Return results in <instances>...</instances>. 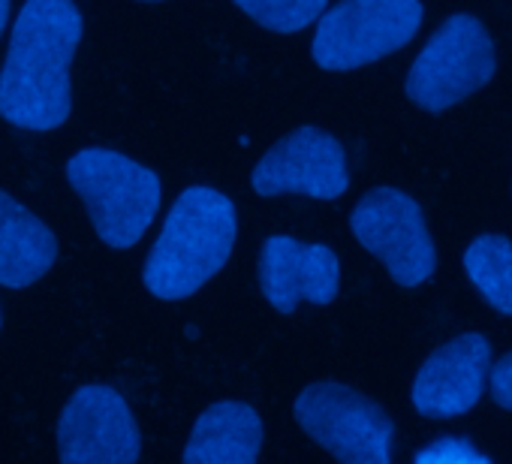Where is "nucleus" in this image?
Masks as SVG:
<instances>
[{
  "label": "nucleus",
  "mask_w": 512,
  "mask_h": 464,
  "mask_svg": "<svg viewBox=\"0 0 512 464\" xmlns=\"http://www.w3.org/2000/svg\"><path fill=\"white\" fill-rule=\"evenodd\" d=\"M82 43L73 0H28L0 67V115L22 130H55L70 118V61Z\"/></svg>",
  "instance_id": "obj_1"
},
{
  "label": "nucleus",
  "mask_w": 512,
  "mask_h": 464,
  "mask_svg": "<svg viewBox=\"0 0 512 464\" xmlns=\"http://www.w3.org/2000/svg\"><path fill=\"white\" fill-rule=\"evenodd\" d=\"M235 205L214 187H187L169 208L145 263V287L166 302L193 296L229 260Z\"/></svg>",
  "instance_id": "obj_2"
},
{
  "label": "nucleus",
  "mask_w": 512,
  "mask_h": 464,
  "mask_svg": "<svg viewBox=\"0 0 512 464\" xmlns=\"http://www.w3.org/2000/svg\"><path fill=\"white\" fill-rule=\"evenodd\" d=\"M67 181L85 199L97 236L118 251L145 236L160 208L157 172L109 148L76 151L67 160Z\"/></svg>",
  "instance_id": "obj_3"
},
{
  "label": "nucleus",
  "mask_w": 512,
  "mask_h": 464,
  "mask_svg": "<svg viewBox=\"0 0 512 464\" xmlns=\"http://www.w3.org/2000/svg\"><path fill=\"white\" fill-rule=\"evenodd\" d=\"M422 25L419 0H341L314 34L323 70H356L407 46Z\"/></svg>",
  "instance_id": "obj_4"
},
{
  "label": "nucleus",
  "mask_w": 512,
  "mask_h": 464,
  "mask_svg": "<svg viewBox=\"0 0 512 464\" xmlns=\"http://www.w3.org/2000/svg\"><path fill=\"white\" fill-rule=\"evenodd\" d=\"M494 70L497 55L485 28L470 16H452L419 52L407 94L419 109L440 112L488 85Z\"/></svg>",
  "instance_id": "obj_5"
},
{
  "label": "nucleus",
  "mask_w": 512,
  "mask_h": 464,
  "mask_svg": "<svg viewBox=\"0 0 512 464\" xmlns=\"http://www.w3.org/2000/svg\"><path fill=\"white\" fill-rule=\"evenodd\" d=\"M296 419L335 458L350 464H386L392 458V419L362 392L344 383H314L296 398Z\"/></svg>",
  "instance_id": "obj_6"
},
{
  "label": "nucleus",
  "mask_w": 512,
  "mask_h": 464,
  "mask_svg": "<svg viewBox=\"0 0 512 464\" xmlns=\"http://www.w3.org/2000/svg\"><path fill=\"white\" fill-rule=\"evenodd\" d=\"M353 236L386 263L401 287H419L434 275V245L419 202L395 187L368 193L350 214Z\"/></svg>",
  "instance_id": "obj_7"
},
{
  "label": "nucleus",
  "mask_w": 512,
  "mask_h": 464,
  "mask_svg": "<svg viewBox=\"0 0 512 464\" xmlns=\"http://www.w3.org/2000/svg\"><path fill=\"white\" fill-rule=\"evenodd\" d=\"M64 461L76 464H127L142 455L136 419L112 386H82L67 401L58 425Z\"/></svg>",
  "instance_id": "obj_8"
},
{
  "label": "nucleus",
  "mask_w": 512,
  "mask_h": 464,
  "mask_svg": "<svg viewBox=\"0 0 512 464\" xmlns=\"http://www.w3.org/2000/svg\"><path fill=\"white\" fill-rule=\"evenodd\" d=\"M250 181L260 196L302 193L311 199H338L347 190L350 175L344 148L329 133L302 127L256 163Z\"/></svg>",
  "instance_id": "obj_9"
},
{
  "label": "nucleus",
  "mask_w": 512,
  "mask_h": 464,
  "mask_svg": "<svg viewBox=\"0 0 512 464\" xmlns=\"http://www.w3.org/2000/svg\"><path fill=\"white\" fill-rule=\"evenodd\" d=\"M263 296L284 314L302 302L329 305L338 296L341 263L326 245H305L290 236H272L260 257Z\"/></svg>",
  "instance_id": "obj_10"
},
{
  "label": "nucleus",
  "mask_w": 512,
  "mask_h": 464,
  "mask_svg": "<svg viewBox=\"0 0 512 464\" xmlns=\"http://www.w3.org/2000/svg\"><path fill=\"white\" fill-rule=\"evenodd\" d=\"M491 344L479 332L458 335L434 350L413 380V404L419 413L449 419L467 413L485 386Z\"/></svg>",
  "instance_id": "obj_11"
},
{
  "label": "nucleus",
  "mask_w": 512,
  "mask_h": 464,
  "mask_svg": "<svg viewBox=\"0 0 512 464\" xmlns=\"http://www.w3.org/2000/svg\"><path fill=\"white\" fill-rule=\"evenodd\" d=\"M263 449V419L250 404L220 401L208 407L184 446V461L199 464H250Z\"/></svg>",
  "instance_id": "obj_12"
},
{
  "label": "nucleus",
  "mask_w": 512,
  "mask_h": 464,
  "mask_svg": "<svg viewBox=\"0 0 512 464\" xmlns=\"http://www.w3.org/2000/svg\"><path fill=\"white\" fill-rule=\"evenodd\" d=\"M58 257L52 229L0 190V287L22 290L43 278Z\"/></svg>",
  "instance_id": "obj_13"
},
{
  "label": "nucleus",
  "mask_w": 512,
  "mask_h": 464,
  "mask_svg": "<svg viewBox=\"0 0 512 464\" xmlns=\"http://www.w3.org/2000/svg\"><path fill=\"white\" fill-rule=\"evenodd\" d=\"M470 284L500 314H512V245L500 236H479L464 254Z\"/></svg>",
  "instance_id": "obj_14"
},
{
  "label": "nucleus",
  "mask_w": 512,
  "mask_h": 464,
  "mask_svg": "<svg viewBox=\"0 0 512 464\" xmlns=\"http://www.w3.org/2000/svg\"><path fill=\"white\" fill-rule=\"evenodd\" d=\"M329 0H235L253 22L275 34H299L308 25H314Z\"/></svg>",
  "instance_id": "obj_15"
},
{
  "label": "nucleus",
  "mask_w": 512,
  "mask_h": 464,
  "mask_svg": "<svg viewBox=\"0 0 512 464\" xmlns=\"http://www.w3.org/2000/svg\"><path fill=\"white\" fill-rule=\"evenodd\" d=\"M416 461H488V455L479 452V449H473L461 437H440L431 446H425L416 455Z\"/></svg>",
  "instance_id": "obj_16"
},
{
  "label": "nucleus",
  "mask_w": 512,
  "mask_h": 464,
  "mask_svg": "<svg viewBox=\"0 0 512 464\" xmlns=\"http://www.w3.org/2000/svg\"><path fill=\"white\" fill-rule=\"evenodd\" d=\"M491 395L500 407L512 410V356L500 359L491 368Z\"/></svg>",
  "instance_id": "obj_17"
},
{
  "label": "nucleus",
  "mask_w": 512,
  "mask_h": 464,
  "mask_svg": "<svg viewBox=\"0 0 512 464\" xmlns=\"http://www.w3.org/2000/svg\"><path fill=\"white\" fill-rule=\"evenodd\" d=\"M7 19H10V0H0V34L7 28Z\"/></svg>",
  "instance_id": "obj_18"
}]
</instances>
